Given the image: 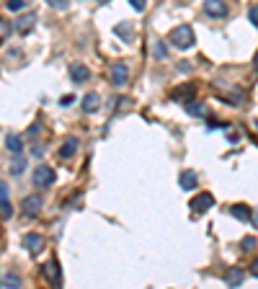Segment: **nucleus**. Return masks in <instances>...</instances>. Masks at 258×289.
I'll return each mask as SVG.
<instances>
[{"label":"nucleus","instance_id":"6e6552de","mask_svg":"<svg viewBox=\"0 0 258 289\" xmlns=\"http://www.w3.org/2000/svg\"><path fill=\"white\" fill-rule=\"evenodd\" d=\"M212 204H214V196L204 191V194H199V196L191 199V212H194V215H201V212L212 209Z\"/></svg>","mask_w":258,"mask_h":289},{"label":"nucleus","instance_id":"9d476101","mask_svg":"<svg viewBox=\"0 0 258 289\" xmlns=\"http://www.w3.org/2000/svg\"><path fill=\"white\" fill-rule=\"evenodd\" d=\"M243 279H245V271H243L240 266H233V269L225 274V284H227V286H240Z\"/></svg>","mask_w":258,"mask_h":289},{"label":"nucleus","instance_id":"473e14b6","mask_svg":"<svg viewBox=\"0 0 258 289\" xmlns=\"http://www.w3.org/2000/svg\"><path fill=\"white\" fill-rule=\"evenodd\" d=\"M253 227H258V212L253 215Z\"/></svg>","mask_w":258,"mask_h":289},{"label":"nucleus","instance_id":"412c9836","mask_svg":"<svg viewBox=\"0 0 258 289\" xmlns=\"http://www.w3.org/2000/svg\"><path fill=\"white\" fill-rule=\"evenodd\" d=\"M47 6H52L55 11H67L70 8V0H47Z\"/></svg>","mask_w":258,"mask_h":289},{"label":"nucleus","instance_id":"a211bd4d","mask_svg":"<svg viewBox=\"0 0 258 289\" xmlns=\"http://www.w3.org/2000/svg\"><path fill=\"white\" fill-rule=\"evenodd\" d=\"M230 212H233V217H238V220H248V217H250V209H248V206H243V204H235Z\"/></svg>","mask_w":258,"mask_h":289},{"label":"nucleus","instance_id":"72a5a7b5","mask_svg":"<svg viewBox=\"0 0 258 289\" xmlns=\"http://www.w3.org/2000/svg\"><path fill=\"white\" fill-rule=\"evenodd\" d=\"M253 65H255V70H258V52H255V57H253Z\"/></svg>","mask_w":258,"mask_h":289},{"label":"nucleus","instance_id":"20e7f679","mask_svg":"<svg viewBox=\"0 0 258 289\" xmlns=\"http://www.w3.org/2000/svg\"><path fill=\"white\" fill-rule=\"evenodd\" d=\"M111 83L116 88H124L126 83H129V67L124 62H114L111 65Z\"/></svg>","mask_w":258,"mask_h":289},{"label":"nucleus","instance_id":"b1692460","mask_svg":"<svg viewBox=\"0 0 258 289\" xmlns=\"http://www.w3.org/2000/svg\"><path fill=\"white\" fill-rule=\"evenodd\" d=\"M29 6V0H8V11H23Z\"/></svg>","mask_w":258,"mask_h":289},{"label":"nucleus","instance_id":"cd10ccee","mask_svg":"<svg viewBox=\"0 0 258 289\" xmlns=\"http://www.w3.org/2000/svg\"><path fill=\"white\" fill-rule=\"evenodd\" d=\"M129 6H132L135 11H145L147 8V0H129Z\"/></svg>","mask_w":258,"mask_h":289},{"label":"nucleus","instance_id":"2eb2a0df","mask_svg":"<svg viewBox=\"0 0 258 289\" xmlns=\"http://www.w3.org/2000/svg\"><path fill=\"white\" fill-rule=\"evenodd\" d=\"M186 114H191V116H204V114H207V103H201V101H186Z\"/></svg>","mask_w":258,"mask_h":289},{"label":"nucleus","instance_id":"2f4dec72","mask_svg":"<svg viewBox=\"0 0 258 289\" xmlns=\"http://www.w3.org/2000/svg\"><path fill=\"white\" fill-rule=\"evenodd\" d=\"M250 274H253V276H258V261H253V266H250Z\"/></svg>","mask_w":258,"mask_h":289},{"label":"nucleus","instance_id":"dca6fc26","mask_svg":"<svg viewBox=\"0 0 258 289\" xmlns=\"http://www.w3.org/2000/svg\"><path fill=\"white\" fill-rule=\"evenodd\" d=\"M114 31H116L119 36H124L126 41H132V39H135V29H132V23H116Z\"/></svg>","mask_w":258,"mask_h":289},{"label":"nucleus","instance_id":"ddd939ff","mask_svg":"<svg viewBox=\"0 0 258 289\" xmlns=\"http://www.w3.org/2000/svg\"><path fill=\"white\" fill-rule=\"evenodd\" d=\"M75 152H78V140H75V137H67V140H65V145L60 147V157H62V160H67V157H72Z\"/></svg>","mask_w":258,"mask_h":289},{"label":"nucleus","instance_id":"a878e982","mask_svg":"<svg viewBox=\"0 0 258 289\" xmlns=\"http://www.w3.org/2000/svg\"><path fill=\"white\" fill-rule=\"evenodd\" d=\"M181 96H186V98L194 96V86H184V88H178V91L173 93V98H181Z\"/></svg>","mask_w":258,"mask_h":289},{"label":"nucleus","instance_id":"39448f33","mask_svg":"<svg viewBox=\"0 0 258 289\" xmlns=\"http://www.w3.org/2000/svg\"><path fill=\"white\" fill-rule=\"evenodd\" d=\"M41 274H44V279H47L52 286H60V284H62V271H60L57 261H47L44 266H41Z\"/></svg>","mask_w":258,"mask_h":289},{"label":"nucleus","instance_id":"f3484780","mask_svg":"<svg viewBox=\"0 0 258 289\" xmlns=\"http://www.w3.org/2000/svg\"><path fill=\"white\" fill-rule=\"evenodd\" d=\"M6 147H8L11 152H21V150H23V140H21L18 135H8V140H6Z\"/></svg>","mask_w":258,"mask_h":289},{"label":"nucleus","instance_id":"c756f323","mask_svg":"<svg viewBox=\"0 0 258 289\" xmlns=\"http://www.w3.org/2000/svg\"><path fill=\"white\" fill-rule=\"evenodd\" d=\"M72 101H75L72 96H62V98H60V106H70Z\"/></svg>","mask_w":258,"mask_h":289},{"label":"nucleus","instance_id":"423d86ee","mask_svg":"<svg viewBox=\"0 0 258 289\" xmlns=\"http://www.w3.org/2000/svg\"><path fill=\"white\" fill-rule=\"evenodd\" d=\"M21 245L26 248V251H29L31 256H36V253L41 251V248H44V238H41L39 232H29V235H23Z\"/></svg>","mask_w":258,"mask_h":289},{"label":"nucleus","instance_id":"4be33fe9","mask_svg":"<svg viewBox=\"0 0 258 289\" xmlns=\"http://www.w3.org/2000/svg\"><path fill=\"white\" fill-rule=\"evenodd\" d=\"M168 57V47H165V41H158L155 44V60H165Z\"/></svg>","mask_w":258,"mask_h":289},{"label":"nucleus","instance_id":"aec40b11","mask_svg":"<svg viewBox=\"0 0 258 289\" xmlns=\"http://www.w3.org/2000/svg\"><path fill=\"white\" fill-rule=\"evenodd\" d=\"M11 215H13V209H11L8 199H0V217H3V220H8Z\"/></svg>","mask_w":258,"mask_h":289},{"label":"nucleus","instance_id":"9b49d317","mask_svg":"<svg viewBox=\"0 0 258 289\" xmlns=\"http://www.w3.org/2000/svg\"><path fill=\"white\" fill-rule=\"evenodd\" d=\"M101 109V98L98 93H88V96H83V111L85 114H96Z\"/></svg>","mask_w":258,"mask_h":289},{"label":"nucleus","instance_id":"393cba45","mask_svg":"<svg viewBox=\"0 0 258 289\" xmlns=\"http://www.w3.org/2000/svg\"><path fill=\"white\" fill-rule=\"evenodd\" d=\"M11 36V23L6 18H0V39H8Z\"/></svg>","mask_w":258,"mask_h":289},{"label":"nucleus","instance_id":"c85d7f7f","mask_svg":"<svg viewBox=\"0 0 258 289\" xmlns=\"http://www.w3.org/2000/svg\"><path fill=\"white\" fill-rule=\"evenodd\" d=\"M253 248H255V238H245L243 240V251L248 253V251H253Z\"/></svg>","mask_w":258,"mask_h":289},{"label":"nucleus","instance_id":"7ed1b4c3","mask_svg":"<svg viewBox=\"0 0 258 289\" xmlns=\"http://www.w3.org/2000/svg\"><path fill=\"white\" fill-rule=\"evenodd\" d=\"M41 206H44L41 196H39V194H31V196H26V199H23L21 212H23L26 217H36V215H41Z\"/></svg>","mask_w":258,"mask_h":289},{"label":"nucleus","instance_id":"0eeeda50","mask_svg":"<svg viewBox=\"0 0 258 289\" xmlns=\"http://www.w3.org/2000/svg\"><path fill=\"white\" fill-rule=\"evenodd\" d=\"M204 11L212 18H227V3H225V0H207Z\"/></svg>","mask_w":258,"mask_h":289},{"label":"nucleus","instance_id":"f8f14e48","mask_svg":"<svg viewBox=\"0 0 258 289\" xmlns=\"http://www.w3.org/2000/svg\"><path fill=\"white\" fill-rule=\"evenodd\" d=\"M34 23H36V16H34V13H26V16H21V18L16 21V29H18L21 34H29V31L34 29Z\"/></svg>","mask_w":258,"mask_h":289},{"label":"nucleus","instance_id":"f257e3e1","mask_svg":"<svg viewBox=\"0 0 258 289\" xmlns=\"http://www.w3.org/2000/svg\"><path fill=\"white\" fill-rule=\"evenodd\" d=\"M168 41L173 44L176 49H191L194 47V29L191 26H176L173 31L168 34Z\"/></svg>","mask_w":258,"mask_h":289},{"label":"nucleus","instance_id":"7c9ffc66","mask_svg":"<svg viewBox=\"0 0 258 289\" xmlns=\"http://www.w3.org/2000/svg\"><path fill=\"white\" fill-rule=\"evenodd\" d=\"M0 199H8V189H6V183H0Z\"/></svg>","mask_w":258,"mask_h":289},{"label":"nucleus","instance_id":"c9c22d12","mask_svg":"<svg viewBox=\"0 0 258 289\" xmlns=\"http://www.w3.org/2000/svg\"><path fill=\"white\" fill-rule=\"evenodd\" d=\"M255 127H258V121H255Z\"/></svg>","mask_w":258,"mask_h":289},{"label":"nucleus","instance_id":"bb28decb","mask_svg":"<svg viewBox=\"0 0 258 289\" xmlns=\"http://www.w3.org/2000/svg\"><path fill=\"white\" fill-rule=\"evenodd\" d=\"M248 21L258 29V6H250V11H248Z\"/></svg>","mask_w":258,"mask_h":289},{"label":"nucleus","instance_id":"4468645a","mask_svg":"<svg viewBox=\"0 0 258 289\" xmlns=\"http://www.w3.org/2000/svg\"><path fill=\"white\" fill-rule=\"evenodd\" d=\"M178 181H181V189H184V191H191V189H196V173H194V171H184Z\"/></svg>","mask_w":258,"mask_h":289},{"label":"nucleus","instance_id":"6ab92c4d","mask_svg":"<svg viewBox=\"0 0 258 289\" xmlns=\"http://www.w3.org/2000/svg\"><path fill=\"white\" fill-rule=\"evenodd\" d=\"M23 171H26V160L23 157H16L13 165H11V176H21Z\"/></svg>","mask_w":258,"mask_h":289},{"label":"nucleus","instance_id":"5701e85b","mask_svg":"<svg viewBox=\"0 0 258 289\" xmlns=\"http://www.w3.org/2000/svg\"><path fill=\"white\" fill-rule=\"evenodd\" d=\"M0 286H21V279L18 276H6V279H0Z\"/></svg>","mask_w":258,"mask_h":289},{"label":"nucleus","instance_id":"1a4fd4ad","mask_svg":"<svg viewBox=\"0 0 258 289\" xmlns=\"http://www.w3.org/2000/svg\"><path fill=\"white\" fill-rule=\"evenodd\" d=\"M70 77H72V83H85L91 77V70L80 62H75V65H70Z\"/></svg>","mask_w":258,"mask_h":289},{"label":"nucleus","instance_id":"f704fd0d","mask_svg":"<svg viewBox=\"0 0 258 289\" xmlns=\"http://www.w3.org/2000/svg\"><path fill=\"white\" fill-rule=\"evenodd\" d=\"M98 3H109V0H98Z\"/></svg>","mask_w":258,"mask_h":289},{"label":"nucleus","instance_id":"f03ea898","mask_svg":"<svg viewBox=\"0 0 258 289\" xmlns=\"http://www.w3.org/2000/svg\"><path fill=\"white\" fill-rule=\"evenodd\" d=\"M55 181H57V173L49 168V165H39V168L34 171V186L36 189H49Z\"/></svg>","mask_w":258,"mask_h":289}]
</instances>
